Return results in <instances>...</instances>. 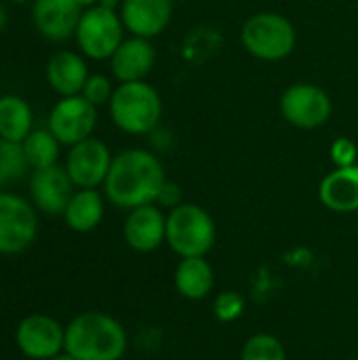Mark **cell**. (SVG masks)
<instances>
[{
	"mask_svg": "<svg viewBox=\"0 0 358 360\" xmlns=\"http://www.w3.org/2000/svg\"><path fill=\"white\" fill-rule=\"evenodd\" d=\"M17 346L27 359H53L65 350V329L51 316L32 314L17 327Z\"/></svg>",
	"mask_w": 358,
	"mask_h": 360,
	"instance_id": "11",
	"label": "cell"
},
{
	"mask_svg": "<svg viewBox=\"0 0 358 360\" xmlns=\"http://www.w3.org/2000/svg\"><path fill=\"white\" fill-rule=\"evenodd\" d=\"M44 76H46L49 86L59 97H72V95L82 93L91 74H89L82 53L57 51L55 55H51V59L44 68Z\"/></svg>",
	"mask_w": 358,
	"mask_h": 360,
	"instance_id": "17",
	"label": "cell"
},
{
	"mask_svg": "<svg viewBox=\"0 0 358 360\" xmlns=\"http://www.w3.org/2000/svg\"><path fill=\"white\" fill-rule=\"evenodd\" d=\"M6 25H8V17H6V8L2 6V2H0V34L6 30Z\"/></svg>",
	"mask_w": 358,
	"mask_h": 360,
	"instance_id": "30",
	"label": "cell"
},
{
	"mask_svg": "<svg viewBox=\"0 0 358 360\" xmlns=\"http://www.w3.org/2000/svg\"><path fill=\"white\" fill-rule=\"evenodd\" d=\"M122 234L133 251L152 253L167 243V215L156 205L131 209L124 219Z\"/></svg>",
	"mask_w": 358,
	"mask_h": 360,
	"instance_id": "14",
	"label": "cell"
},
{
	"mask_svg": "<svg viewBox=\"0 0 358 360\" xmlns=\"http://www.w3.org/2000/svg\"><path fill=\"white\" fill-rule=\"evenodd\" d=\"M65 352L76 360H120L127 352V333L103 312H82L65 327Z\"/></svg>",
	"mask_w": 358,
	"mask_h": 360,
	"instance_id": "2",
	"label": "cell"
},
{
	"mask_svg": "<svg viewBox=\"0 0 358 360\" xmlns=\"http://www.w3.org/2000/svg\"><path fill=\"white\" fill-rule=\"evenodd\" d=\"M241 42L245 51L260 61H281L293 53L298 32L285 15L262 11L243 23Z\"/></svg>",
	"mask_w": 358,
	"mask_h": 360,
	"instance_id": "4",
	"label": "cell"
},
{
	"mask_svg": "<svg viewBox=\"0 0 358 360\" xmlns=\"http://www.w3.org/2000/svg\"><path fill=\"white\" fill-rule=\"evenodd\" d=\"M49 360H76L74 356H70L68 352H63V354H57V356H53V359Z\"/></svg>",
	"mask_w": 358,
	"mask_h": 360,
	"instance_id": "32",
	"label": "cell"
},
{
	"mask_svg": "<svg viewBox=\"0 0 358 360\" xmlns=\"http://www.w3.org/2000/svg\"><path fill=\"white\" fill-rule=\"evenodd\" d=\"M114 89L116 86H112V80L108 76H103V74H91L80 95L87 101H91L95 108H99V105H108L110 103V99L114 95Z\"/></svg>",
	"mask_w": 358,
	"mask_h": 360,
	"instance_id": "25",
	"label": "cell"
},
{
	"mask_svg": "<svg viewBox=\"0 0 358 360\" xmlns=\"http://www.w3.org/2000/svg\"><path fill=\"white\" fill-rule=\"evenodd\" d=\"M82 8H91V6H97L99 4V0H76Z\"/></svg>",
	"mask_w": 358,
	"mask_h": 360,
	"instance_id": "31",
	"label": "cell"
},
{
	"mask_svg": "<svg viewBox=\"0 0 358 360\" xmlns=\"http://www.w3.org/2000/svg\"><path fill=\"white\" fill-rule=\"evenodd\" d=\"M97 127V108L82 95L59 97V101L49 112L46 129L55 135L61 146H76L89 137Z\"/></svg>",
	"mask_w": 358,
	"mask_h": 360,
	"instance_id": "9",
	"label": "cell"
},
{
	"mask_svg": "<svg viewBox=\"0 0 358 360\" xmlns=\"http://www.w3.org/2000/svg\"><path fill=\"white\" fill-rule=\"evenodd\" d=\"M124 32L127 30L120 13L97 4L82 11L74 38L84 57L103 61L116 53L120 42L124 40Z\"/></svg>",
	"mask_w": 358,
	"mask_h": 360,
	"instance_id": "6",
	"label": "cell"
},
{
	"mask_svg": "<svg viewBox=\"0 0 358 360\" xmlns=\"http://www.w3.org/2000/svg\"><path fill=\"white\" fill-rule=\"evenodd\" d=\"M110 118L127 135H150L162 118L160 93L148 80L120 82L108 103Z\"/></svg>",
	"mask_w": 358,
	"mask_h": 360,
	"instance_id": "3",
	"label": "cell"
},
{
	"mask_svg": "<svg viewBox=\"0 0 358 360\" xmlns=\"http://www.w3.org/2000/svg\"><path fill=\"white\" fill-rule=\"evenodd\" d=\"M82 11L76 0H34L32 19L44 38L61 42L76 34Z\"/></svg>",
	"mask_w": 358,
	"mask_h": 360,
	"instance_id": "15",
	"label": "cell"
},
{
	"mask_svg": "<svg viewBox=\"0 0 358 360\" xmlns=\"http://www.w3.org/2000/svg\"><path fill=\"white\" fill-rule=\"evenodd\" d=\"M112 158L114 156L110 148L101 139L89 137L70 148L63 167L76 188H97L103 186L112 167Z\"/></svg>",
	"mask_w": 358,
	"mask_h": 360,
	"instance_id": "10",
	"label": "cell"
},
{
	"mask_svg": "<svg viewBox=\"0 0 358 360\" xmlns=\"http://www.w3.org/2000/svg\"><path fill=\"white\" fill-rule=\"evenodd\" d=\"M34 131V114L30 103L19 95L0 97V139L21 143Z\"/></svg>",
	"mask_w": 358,
	"mask_h": 360,
	"instance_id": "20",
	"label": "cell"
},
{
	"mask_svg": "<svg viewBox=\"0 0 358 360\" xmlns=\"http://www.w3.org/2000/svg\"><path fill=\"white\" fill-rule=\"evenodd\" d=\"M74 181L65 167L59 162L46 169H38L30 177V196L38 211L46 215H63L70 198L74 196Z\"/></svg>",
	"mask_w": 358,
	"mask_h": 360,
	"instance_id": "12",
	"label": "cell"
},
{
	"mask_svg": "<svg viewBox=\"0 0 358 360\" xmlns=\"http://www.w3.org/2000/svg\"><path fill=\"white\" fill-rule=\"evenodd\" d=\"M215 221L200 205L181 202L167 215V245L184 257H205L215 245Z\"/></svg>",
	"mask_w": 358,
	"mask_h": 360,
	"instance_id": "5",
	"label": "cell"
},
{
	"mask_svg": "<svg viewBox=\"0 0 358 360\" xmlns=\"http://www.w3.org/2000/svg\"><path fill=\"white\" fill-rule=\"evenodd\" d=\"M63 219L74 232L95 230L103 219V196L97 188H78L63 211Z\"/></svg>",
	"mask_w": 358,
	"mask_h": 360,
	"instance_id": "19",
	"label": "cell"
},
{
	"mask_svg": "<svg viewBox=\"0 0 358 360\" xmlns=\"http://www.w3.org/2000/svg\"><path fill=\"white\" fill-rule=\"evenodd\" d=\"M23 156L27 160V167L32 171L46 169L57 165L61 143L55 139V135L49 129H34L23 141H21Z\"/></svg>",
	"mask_w": 358,
	"mask_h": 360,
	"instance_id": "22",
	"label": "cell"
},
{
	"mask_svg": "<svg viewBox=\"0 0 358 360\" xmlns=\"http://www.w3.org/2000/svg\"><path fill=\"white\" fill-rule=\"evenodd\" d=\"M175 287L186 300H203L213 289V270L205 257H184L175 270Z\"/></svg>",
	"mask_w": 358,
	"mask_h": 360,
	"instance_id": "21",
	"label": "cell"
},
{
	"mask_svg": "<svg viewBox=\"0 0 358 360\" xmlns=\"http://www.w3.org/2000/svg\"><path fill=\"white\" fill-rule=\"evenodd\" d=\"M283 118L304 131H314L325 127L333 114V101L325 89L312 82H295L285 89L281 97Z\"/></svg>",
	"mask_w": 358,
	"mask_h": 360,
	"instance_id": "7",
	"label": "cell"
},
{
	"mask_svg": "<svg viewBox=\"0 0 358 360\" xmlns=\"http://www.w3.org/2000/svg\"><path fill=\"white\" fill-rule=\"evenodd\" d=\"M25 171H27V160L23 156L21 143L0 139V188L21 179Z\"/></svg>",
	"mask_w": 358,
	"mask_h": 360,
	"instance_id": "23",
	"label": "cell"
},
{
	"mask_svg": "<svg viewBox=\"0 0 358 360\" xmlns=\"http://www.w3.org/2000/svg\"><path fill=\"white\" fill-rule=\"evenodd\" d=\"M241 360H287L285 346L270 333H257L243 346Z\"/></svg>",
	"mask_w": 358,
	"mask_h": 360,
	"instance_id": "24",
	"label": "cell"
},
{
	"mask_svg": "<svg viewBox=\"0 0 358 360\" xmlns=\"http://www.w3.org/2000/svg\"><path fill=\"white\" fill-rule=\"evenodd\" d=\"M175 0H122L118 13L131 36L156 38L173 19Z\"/></svg>",
	"mask_w": 358,
	"mask_h": 360,
	"instance_id": "13",
	"label": "cell"
},
{
	"mask_svg": "<svg viewBox=\"0 0 358 360\" xmlns=\"http://www.w3.org/2000/svg\"><path fill=\"white\" fill-rule=\"evenodd\" d=\"M167 173L160 158L141 148H129L112 158V167L103 181L108 200L118 209H137L156 205Z\"/></svg>",
	"mask_w": 358,
	"mask_h": 360,
	"instance_id": "1",
	"label": "cell"
},
{
	"mask_svg": "<svg viewBox=\"0 0 358 360\" xmlns=\"http://www.w3.org/2000/svg\"><path fill=\"white\" fill-rule=\"evenodd\" d=\"M321 202L335 213L358 211V165L335 167L319 186Z\"/></svg>",
	"mask_w": 358,
	"mask_h": 360,
	"instance_id": "18",
	"label": "cell"
},
{
	"mask_svg": "<svg viewBox=\"0 0 358 360\" xmlns=\"http://www.w3.org/2000/svg\"><path fill=\"white\" fill-rule=\"evenodd\" d=\"M38 234L34 207L19 194L0 190V253L17 255L30 249Z\"/></svg>",
	"mask_w": 358,
	"mask_h": 360,
	"instance_id": "8",
	"label": "cell"
},
{
	"mask_svg": "<svg viewBox=\"0 0 358 360\" xmlns=\"http://www.w3.org/2000/svg\"><path fill=\"white\" fill-rule=\"evenodd\" d=\"M156 63V49L150 38L129 36L120 42L116 53L110 57L112 76L118 82L146 80Z\"/></svg>",
	"mask_w": 358,
	"mask_h": 360,
	"instance_id": "16",
	"label": "cell"
},
{
	"mask_svg": "<svg viewBox=\"0 0 358 360\" xmlns=\"http://www.w3.org/2000/svg\"><path fill=\"white\" fill-rule=\"evenodd\" d=\"M156 202L162 205V207H169V209H175L177 205H181V190H179V186L173 184V181H167V184L162 186V190H160Z\"/></svg>",
	"mask_w": 358,
	"mask_h": 360,
	"instance_id": "28",
	"label": "cell"
},
{
	"mask_svg": "<svg viewBox=\"0 0 358 360\" xmlns=\"http://www.w3.org/2000/svg\"><path fill=\"white\" fill-rule=\"evenodd\" d=\"M245 310V302L243 297L236 293V291H224L215 297L213 302V312H215V319L222 321V323H232L236 321Z\"/></svg>",
	"mask_w": 358,
	"mask_h": 360,
	"instance_id": "26",
	"label": "cell"
},
{
	"mask_svg": "<svg viewBox=\"0 0 358 360\" xmlns=\"http://www.w3.org/2000/svg\"><path fill=\"white\" fill-rule=\"evenodd\" d=\"M120 4H122V0H99V6L110 8V11H118Z\"/></svg>",
	"mask_w": 358,
	"mask_h": 360,
	"instance_id": "29",
	"label": "cell"
},
{
	"mask_svg": "<svg viewBox=\"0 0 358 360\" xmlns=\"http://www.w3.org/2000/svg\"><path fill=\"white\" fill-rule=\"evenodd\" d=\"M331 162L335 167H352L357 165L358 160V146L354 139L350 137H338L333 143H331Z\"/></svg>",
	"mask_w": 358,
	"mask_h": 360,
	"instance_id": "27",
	"label": "cell"
},
{
	"mask_svg": "<svg viewBox=\"0 0 358 360\" xmlns=\"http://www.w3.org/2000/svg\"><path fill=\"white\" fill-rule=\"evenodd\" d=\"M15 2H23V0H15Z\"/></svg>",
	"mask_w": 358,
	"mask_h": 360,
	"instance_id": "33",
	"label": "cell"
}]
</instances>
